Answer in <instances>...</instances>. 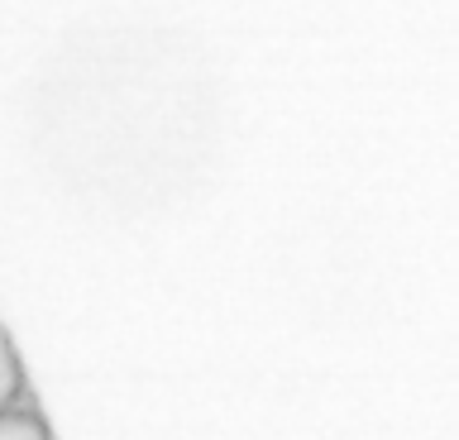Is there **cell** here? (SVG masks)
Returning a JSON list of instances; mask_svg holds the SVG:
<instances>
[{
	"instance_id": "7a4b0ae2",
	"label": "cell",
	"mask_w": 459,
	"mask_h": 440,
	"mask_svg": "<svg viewBox=\"0 0 459 440\" xmlns=\"http://www.w3.org/2000/svg\"><path fill=\"white\" fill-rule=\"evenodd\" d=\"M14 402H24V364L10 345V335L0 331V411Z\"/></svg>"
},
{
	"instance_id": "6da1fadb",
	"label": "cell",
	"mask_w": 459,
	"mask_h": 440,
	"mask_svg": "<svg viewBox=\"0 0 459 440\" xmlns=\"http://www.w3.org/2000/svg\"><path fill=\"white\" fill-rule=\"evenodd\" d=\"M0 440H53V431L29 402H14L0 411Z\"/></svg>"
}]
</instances>
